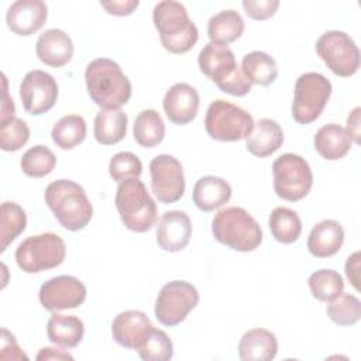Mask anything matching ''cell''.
<instances>
[{
  "instance_id": "cell-1",
  "label": "cell",
  "mask_w": 361,
  "mask_h": 361,
  "mask_svg": "<svg viewBox=\"0 0 361 361\" xmlns=\"http://www.w3.org/2000/svg\"><path fill=\"white\" fill-rule=\"evenodd\" d=\"M86 89L100 109L113 110L124 106L131 97V83L120 65L109 58L93 59L85 71Z\"/></svg>"
},
{
  "instance_id": "cell-2",
  "label": "cell",
  "mask_w": 361,
  "mask_h": 361,
  "mask_svg": "<svg viewBox=\"0 0 361 361\" xmlns=\"http://www.w3.org/2000/svg\"><path fill=\"white\" fill-rule=\"evenodd\" d=\"M44 199L58 223L69 231H79L92 220L93 206L85 189L71 179L51 182Z\"/></svg>"
},
{
  "instance_id": "cell-3",
  "label": "cell",
  "mask_w": 361,
  "mask_h": 361,
  "mask_svg": "<svg viewBox=\"0 0 361 361\" xmlns=\"http://www.w3.org/2000/svg\"><path fill=\"white\" fill-rule=\"evenodd\" d=\"M152 21L162 47L171 54H185L197 42V27L189 18L186 7L178 1L164 0L157 3Z\"/></svg>"
},
{
  "instance_id": "cell-4",
  "label": "cell",
  "mask_w": 361,
  "mask_h": 361,
  "mask_svg": "<svg viewBox=\"0 0 361 361\" xmlns=\"http://www.w3.org/2000/svg\"><path fill=\"white\" fill-rule=\"evenodd\" d=\"M197 63L200 71L217 85V87L231 96H245L251 90L250 80L237 65L234 52L221 44L207 42L199 52Z\"/></svg>"
},
{
  "instance_id": "cell-5",
  "label": "cell",
  "mask_w": 361,
  "mask_h": 361,
  "mask_svg": "<svg viewBox=\"0 0 361 361\" xmlns=\"http://www.w3.org/2000/svg\"><path fill=\"white\" fill-rule=\"evenodd\" d=\"M213 237L223 245L240 251H254L262 243V230L243 207L231 206L217 212L212 220Z\"/></svg>"
},
{
  "instance_id": "cell-6",
  "label": "cell",
  "mask_w": 361,
  "mask_h": 361,
  "mask_svg": "<svg viewBox=\"0 0 361 361\" xmlns=\"http://www.w3.org/2000/svg\"><path fill=\"white\" fill-rule=\"evenodd\" d=\"M114 203L123 224L131 231L145 233L158 221L157 204L140 178L120 182Z\"/></svg>"
},
{
  "instance_id": "cell-7",
  "label": "cell",
  "mask_w": 361,
  "mask_h": 361,
  "mask_svg": "<svg viewBox=\"0 0 361 361\" xmlns=\"http://www.w3.org/2000/svg\"><path fill=\"white\" fill-rule=\"evenodd\" d=\"M66 255L63 240L54 233L27 237L16 250V262L25 274H38L59 267Z\"/></svg>"
},
{
  "instance_id": "cell-8",
  "label": "cell",
  "mask_w": 361,
  "mask_h": 361,
  "mask_svg": "<svg viewBox=\"0 0 361 361\" xmlns=\"http://www.w3.org/2000/svg\"><path fill=\"white\" fill-rule=\"evenodd\" d=\"M331 96L330 80L319 72L302 73L293 89L292 117L298 124L316 121Z\"/></svg>"
},
{
  "instance_id": "cell-9",
  "label": "cell",
  "mask_w": 361,
  "mask_h": 361,
  "mask_svg": "<svg viewBox=\"0 0 361 361\" xmlns=\"http://www.w3.org/2000/svg\"><path fill=\"white\" fill-rule=\"evenodd\" d=\"M254 120L244 109L223 99L210 103L204 117V130L216 141L244 140L252 130Z\"/></svg>"
},
{
  "instance_id": "cell-10",
  "label": "cell",
  "mask_w": 361,
  "mask_h": 361,
  "mask_svg": "<svg viewBox=\"0 0 361 361\" xmlns=\"http://www.w3.org/2000/svg\"><path fill=\"white\" fill-rule=\"evenodd\" d=\"M274 190L278 197L299 202L312 189L313 173L305 158L296 154H283L272 164Z\"/></svg>"
},
{
  "instance_id": "cell-11",
  "label": "cell",
  "mask_w": 361,
  "mask_h": 361,
  "mask_svg": "<svg viewBox=\"0 0 361 361\" xmlns=\"http://www.w3.org/2000/svg\"><path fill=\"white\" fill-rule=\"evenodd\" d=\"M316 52L327 68L340 78L353 76L360 68V49L344 31H326L316 41Z\"/></svg>"
},
{
  "instance_id": "cell-12",
  "label": "cell",
  "mask_w": 361,
  "mask_h": 361,
  "mask_svg": "<svg viewBox=\"0 0 361 361\" xmlns=\"http://www.w3.org/2000/svg\"><path fill=\"white\" fill-rule=\"evenodd\" d=\"M199 292L186 281L165 283L155 300V317L162 326H176L197 306Z\"/></svg>"
},
{
  "instance_id": "cell-13",
  "label": "cell",
  "mask_w": 361,
  "mask_h": 361,
  "mask_svg": "<svg viewBox=\"0 0 361 361\" xmlns=\"http://www.w3.org/2000/svg\"><path fill=\"white\" fill-rule=\"evenodd\" d=\"M151 190L164 204L178 202L185 193L182 164L169 154H161L149 162Z\"/></svg>"
},
{
  "instance_id": "cell-14",
  "label": "cell",
  "mask_w": 361,
  "mask_h": 361,
  "mask_svg": "<svg viewBox=\"0 0 361 361\" xmlns=\"http://www.w3.org/2000/svg\"><path fill=\"white\" fill-rule=\"evenodd\" d=\"M20 99L27 113L41 116L55 106L58 83L48 72L30 71L20 83Z\"/></svg>"
},
{
  "instance_id": "cell-15",
  "label": "cell",
  "mask_w": 361,
  "mask_h": 361,
  "mask_svg": "<svg viewBox=\"0 0 361 361\" xmlns=\"http://www.w3.org/2000/svg\"><path fill=\"white\" fill-rule=\"evenodd\" d=\"M39 303L49 312L79 307L86 299V286L72 275L54 276L39 288Z\"/></svg>"
},
{
  "instance_id": "cell-16",
  "label": "cell",
  "mask_w": 361,
  "mask_h": 361,
  "mask_svg": "<svg viewBox=\"0 0 361 361\" xmlns=\"http://www.w3.org/2000/svg\"><path fill=\"white\" fill-rule=\"evenodd\" d=\"M200 97L197 90L183 82L171 86L162 102L168 120L176 126H185L195 120L199 110Z\"/></svg>"
},
{
  "instance_id": "cell-17",
  "label": "cell",
  "mask_w": 361,
  "mask_h": 361,
  "mask_svg": "<svg viewBox=\"0 0 361 361\" xmlns=\"http://www.w3.org/2000/svg\"><path fill=\"white\" fill-rule=\"evenodd\" d=\"M48 7L42 0H17L6 13V23L11 32L28 37L45 24Z\"/></svg>"
},
{
  "instance_id": "cell-18",
  "label": "cell",
  "mask_w": 361,
  "mask_h": 361,
  "mask_svg": "<svg viewBox=\"0 0 361 361\" xmlns=\"http://www.w3.org/2000/svg\"><path fill=\"white\" fill-rule=\"evenodd\" d=\"M157 244L168 252L182 251L192 237L189 216L180 210H169L162 214L157 226Z\"/></svg>"
},
{
  "instance_id": "cell-19",
  "label": "cell",
  "mask_w": 361,
  "mask_h": 361,
  "mask_svg": "<svg viewBox=\"0 0 361 361\" xmlns=\"http://www.w3.org/2000/svg\"><path fill=\"white\" fill-rule=\"evenodd\" d=\"M151 327L152 323L145 313L140 310H126L114 317L111 323V336L118 345L137 351Z\"/></svg>"
},
{
  "instance_id": "cell-20",
  "label": "cell",
  "mask_w": 361,
  "mask_h": 361,
  "mask_svg": "<svg viewBox=\"0 0 361 361\" xmlns=\"http://www.w3.org/2000/svg\"><path fill=\"white\" fill-rule=\"evenodd\" d=\"M35 54L42 63L52 68H61L72 59L73 42L65 31L49 28L38 37Z\"/></svg>"
},
{
  "instance_id": "cell-21",
  "label": "cell",
  "mask_w": 361,
  "mask_h": 361,
  "mask_svg": "<svg viewBox=\"0 0 361 361\" xmlns=\"http://www.w3.org/2000/svg\"><path fill=\"white\" fill-rule=\"evenodd\" d=\"M344 243V230L333 219L319 221L307 237V250L316 258H329L336 255Z\"/></svg>"
},
{
  "instance_id": "cell-22",
  "label": "cell",
  "mask_w": 361,
  "mask_h": 361,
  "mask_svg": "<svg viewBox=\"0 0 361 361\" xmlns=\"http://www.w3.org/2000/svg\"><path fill=\"white\" fill-rule=\"evenodd\" d=\"M283 144V131L272 118H259L254 123L251 133L245 137L247 149L258 157L265 158L278 151Z\"/></svg>"
},
{
  "instance_id": "cell-23",
  "label": "cell",
  "mask_w": 361,
  "mask_h": 361,
  "mask_svg": "<svg viewBox=\"0 0 361 361\" xmlns=\"http://www.w3.org/2000/svg\"><path fill=\"white\" fill-rule=\"evenodd\" d=\"M231 193L233 190L227 180L207 175L195 183L192 199L199 210L207 213L224 206L230 200Z\"/></svg>"
},
{
  "instance_id": "cell-24",
  "label": "cell",
  "mask_w": 361,
  "mask_h": 361,
  "mask_svg": "<svg viewBox=\"0 0 361 361\" xmlns=\"http://www.w3.org/2000/svg\"><path fill=\"white\" fill-rule=\"evenodd\" d=\"M276 353L278 340L267 329L248 330L238 343V357L243 361H271Z\"/></svg>"
},
{
  "instance_id": "cell-25",
  "label": "cell",
  "mask_w": 361,
  "mask_h": 361,
  "mask_svg": "<svg viewBox=\"0 0 361 361\" xmlns=\"http://www.w3.org/2000/svg\"><path fill=\"white\" fill-rule=\"evenodd\" d=\"M351 142L345 128L334 123L322 126L313 138L314 149L327 161H337L345 157L351 149Z\"/></svg>"
},
{
  "instance_id": "cell-26",
  "label": "cell",
  "mask_w": 361,
  "mask_h": 361,
  "mask_svg": "<svg viewBox=\"0 0 361 361\" xmlns=\"http://www.w3.org/2000/svg\"><path fill=\"white\" fill-rule=\"evenodd\" d=\"M83 334V322L72 314L54 313L47 323V336L55 345L75 348L82 341Z\"/></svg>"
},
{
  "instance_id": "cell-27",
  "label": "cell",
  "mask_w": 361,
  "mask_h": 361,
  "mask_svg": "<svg viewBox=\"0 0 361 361\" xmlns=\"http://www.w3.org/2000/svg\"><path fill=\"white\" fill-rule=\"evenodd\" d=\"M127 114L121 109H102L94 117L93 134L99 144L114 145L120 142L127 133Z\"/></svg>"
},
{
  "instance_id": "cell-28",
  "label": "cell",
  "mask_w": 361,
  "mask_h": 361,
  "mask_svg": "<svg viewBox=\"0 0 361 361\" xmlns=\"http://www.w3.org/2000/svg\"><path fill=\"white\" fill-rule=\"evenodd\" d=\"M244 20L235 10H221L210 17L207 23V35L210 42L228 45L238 39L244 32Z\"/></svg>"
},
{
  "instance_id": "cell-29",
  "label": "cell",
  "mask_w": 361,
  "mask_h": 361,
  "mask_svg": "<svg viewBox=\"0 0 361 361\" xmlns=\"http://www.w3.org/2000/svg\"><path fill=\"white\" fill-rule=\"evenodd\" d=\"M241 71L251 85L268 86L278 78V66L275 59L262 51H252L244 55Z\"/></svg>"
},
{
  "instance_id": "cell-30",
  "label": "cell",
  "mask_w": 361,
  "mask_h": 361,
  "mask_svg": "<svg viewBox=\"0 0 361 361\" xmlns=\"http://www.w3.org/2000/svg\"><path fill=\"white\" fill-rule=\"evenodd\" d=\"M134 140L144 148H154L162 142L165 137V124L162 117L154 109L138 113L133 127Z\"/></svg>"
},
{
  "instance_id": "cell-31",
  "label": "cell",
  "mask_w": 361,
  "mask_h": 361,
  "mask_svg": "<svg viewBox=\"0 0 361 361\" xmlns=\"http://www.w3.org/2000/svg\"><path fill=\"white\" fill-rule=\"evenodd\" d=\"M86 121L79 114H68L59 118L51 131L52 141L61 149H72L86 138Z\"/></svg>"
},
{
  "instance_id": "cell-32",
  "label": "cell",
  "mask_w": 361,
  "mask_h": 361,
  "mask_svg": "<svg viewBox=\"0 0 361 361\" xmlns=\"http://www.w3.org/2000/svg\"><path fill=\"white\" fill-rule=\"evenodd\" d=\"M269 230L281 244L295 243L302 233V221L296 212L288 207H275L269 214Z\"/></svg>"
},
{
  "instance_id": "cell-33",
  "label": "cell",
  "mask_w": 361,
  "mask_h": 361,
  "mask_svg": "<svg viewBox=\"0 0 361 361\" xmlns=\"http://www.w3.org/2000/svg\"><path fill=\"white\" fill-rule=\"evenodd\" d=\"M0 251L4 252L7 247L25 230L27 214L24 209L14 202H4L0 207Z\"/></svg>"
},
{
  "instance_id": "cell-34",
  "label": "cell",
  "mask_w": 361,
  "mask_h": 361,
  "mask_svg": "<svg viewBox=\"0 0 361 361\" xmlns=\"http://www.w3.org/2000/svg\"><path fill=\"white\" fill-rule=\"evenodd\" d=\"M312 296L320 302L329 303L344 290V281L334 269H319L310 274L307 279Z\"/></svg>"
},
{
  "instance_id": "cell-35",
  "label": "cell",
  "mask_w": 361,
  "mask_h": 361,
  "mask_svg": "<svg viewBox=\"0 0 361 361\" xmlns=\"http://www.w3.org/2000/svg\"><path fill=\"white\" fill-rule=\"evenodd\" d=\"M137 353L144 361H168L173 355V344L164 330L152 326L144 336Z\"/></svg>"
},
{
  "instance_id": "cell-36",
  "label": "cell",
  "mask_w": 361,
  "mask_h": 361,
  "mask_svg": "<svg viewBox=\"0 0 361 361\" xmlns=\"http://www.w3.org/2000/svg\"><path fill=\"white\" fill-rule=\"evenodd\" d=\"M20 165L27 176L42 178L54 171L56 157L48 147L34 145L23 154Z\"/></svg>"
},
{
  "instance_id": "cell-37",
  "label": "cell",
  "mask_w": 361,
  "mask_h": 361,
  "mask_svg": "<svg viewBox=\"0 0 361 361\" xmlns=\"http://www.w3.org/2000/svg\"><path fill=\"white\" fill-rule=\"evenodd\" d=\"M327 316L338 326H353L361 317V302L351 293H340L327 305Z\"/></svg>"
},
{
  "instance_id": "cell-38",
  "label": "cell",
  "mask_w": 361,
  "mask_h": 361,
  "mask_svg": "<svg viewBox=\"0 0 361 361\" xmlns=\"http://www.w3.org/2000/svg\"><path fill=\"white\" fill-rule=\"evenodd\" d=\"M30 138V128L27 123L14 117L0 124V148L6 152L18 151L27 144Z\"/></svg>"
},
{
  "instance_id": "cell-39",
  "label": "cell",
  "mask_w": 361,
  "mask_h": 361,
  "mask_svg": "<svg viewBox=\"0 0 361 361\" xmlns=\"http://www.w3.org/2000/svg\"><path fill=\"white\" fill-rule=\"evenodd\" d=\"M141 172L142 164L140 158L128 151L114 154L109 162V173L118 183L131 178H140Z\"/></svg>"
},
{
  "instance_id": "cell-40",
  "label": "cell",
  "mask_w": 361,
  "mask_h": 361,
  "mask_svg": "<svg viewBox=\"0 0 361 361\" xmlns=\"http://www.w3.org/2000/svg\"><path fill=\"white\" fill-rule=\"evenodd\" d=\"M241 4L245 14L257 21L271 18L279 7L278 0H244Z\"/></svg>"
},
{
  "instance_id": "cell-41",
  "label": "cell",
  "mask_w": 361,
  "mask_h": 361,
  "mask_svg": "<svg viewBox=\"0 0 361 361\" xmlns=\"http://www.w3.org/2000/svg\"><path fill=\"white\" fill-rule=\"evenodd\" d=\"M1 360H27L28 357L20 350L16 337L6 329H1Z\"/></svg>"
},
{
  "instance_id": "cell-42",
  "label": "cell",
  "mask_w": 361,
  "mask_h": 361,
  "mask_svg": "<svg viewBox=\"0 0 361 361\" xmlns=\"http://www.w3.org/2000/svg\"><path fill=\"white\" fill-rule=\"evenodd\" d=\"M140 1L138 0H120V1H100V6L113 16H130L137 7H138Z\"/></svg>"
},
{
  "instance_id": "cell-43",
  "label": "cell",
  "mask_w": 361,
  "mask_h": 361,
  "mask_svg": "<svg viewBox=\"0 0 361 361\" xmlns=\"http://www.w3.org/2000/svg\"><path fill=\"white\" fill-rule=\"evenodd\" d=\"M345 275L355 290H360V252H353L345 261Z\"/></svg>"
},
{
  "instance_id": "cell-44",
  "label": "cell",
  "mask_w": 361,
  "mask_h": 361,
  "mask_svg": "<svg viewBox=\"0 0 361 361\" xmlns=\"http://www.w3.org/2000/svg\"><path fill=\"white\" fill-rule=\"evenodd\" d=\"M14 113H16V106H14L13 99L8 96L7 79H6V75H3V102H1L0 124L8 121V120H11V118H14Z\"/></svg>"
},
{
  "instance_id": "cell-45",
  "label": "cell",
  "mask_w": 361,
  "mask_h": 361,
  "mask_svg": "<svg viewBox=\"0 0 361 361\" xmlns=\"http://www.w3.org/2000/svg\"><path fill=\"white\" fill-rule=\"evenodd\" d=\"M360 113H361V109L355 107L347 118V130L345 131L350 135L351 141H354L355 144H360Z\"/></svg>"
},
{
  "instance_id": "cell-46",
  "label": "cell",
  "mask_w": 361,
  "mask_h": 361,
  "mask_svg": "<svg viewBox=\"0 0 361 361\" xmlns=\"http://www.w3.org/2000/svg\"><path fill=\"white\" fill-rule=\"evenodd\" d=\"M38 361L41 360H73V357L59 348H52V347H44L39 350V353L35 357Z\"/></svg>"
}]
</instances>
